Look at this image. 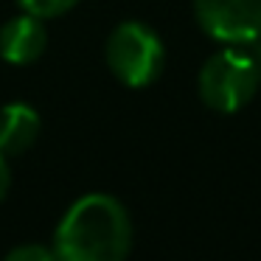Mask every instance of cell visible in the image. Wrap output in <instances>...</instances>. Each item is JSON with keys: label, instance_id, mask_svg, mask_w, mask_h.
Masks as SVG:
<instances>
[{"label": "cell", "instance_id": "3957f363", "mask_svg": "<svg viewBox=\"0 0 261 261\" xmlns=\"http://www.w3.org/2000/svg\"><path fill=\"white\" fill-rule=\"evenodd\" d=\"M110 73L126 87H146L163 73L166 48L163 40L146 23H121L104 45Z\"/></svg>", "mask_w": 261, "mask_h": 261}, {"label": "cell", "instance_id": "8992f818", "mask_svg": "<svg viewBox=\"0 0 261 261\" xmlns=\"http://www.w3.org/2000/svg\"><path fill=\"white\" fill-rule=\"evenodd\" d=\"M40 129V113L31 104L12 101L6 107H0V154L3 158L23 154L25 149L34 146Z\"/></svg>", "mask_w": 261, "mask_h": 261}, {"label": "cell", "instance_id": "7a4b0ae2", "mask_svg": "<svg viewBox=\"0 0 261 261\" xmlns=\"http://www.w3.org/2000/svg\"><path fill=\"white\" fill-rule=\"evenodd\" d=\"M261 85V76L250 51L239 45H227L222 51L211 54L199 70V98L214 113H239L255 98Z\"/></svg>", "mask_w": 261, "mask_h": 261}, {"label": "cell", "instance_id": "52a82bcc", "mask_svg": "<svg viewBox=\"0 0 261 261\" xmlns=\"http://www.w3.org/2000/svg\"><path fill=\"white\" fill-rule=\"evenodd\" d=\"M17 3L25 14H34L40 20H54L68 14L79 0H17Z\"/></svg>", "mask_w": 261, "mask_h": 261}, {"label": "cell", "instance_id": "6da1fadb", "mask_svg": "<svg viewBox=\"0 0 261 261\" xmlns=\"http://www.w3.org/2000/svg\"><path fill=\"white\" fill-rule=\"evenodd\" d=\"M51 247L57 261H126L132 219L110 194H85L59 219Z\"/></svg>", "mask_w": 261, "mask_h": 261}, {"label": "cell", "instance_id": "ba28073f", "mask_svg": "<svg viewBox=\"0 0 261 261\" xmlns=\"http://www.w3.org/2000/svg\"><path fill=\"white\" fill-rule=\"evenodd\" d=\"M3 261H57V253L54 247H45V244H20V247L9 250V255Z\"/></svg>", "mask_w": 261, "mask_h": 261}, {"label": "cell", "instance_id": "9c48e42d", "mask_svg": "<svg viewBox=\"0 0 261 261\" xmlns=\"http://www.w3.org/2000/svg\"><path fill=\"white\" fill-rule=\"evenodd\" d=\"M9 186H12V171H9V163H6V158L0 154V199L6 197Z\"/></svg>", "mask_w": 261, "mask_h": 261}, {"label": "cell", "instance_id": "277c9868", "mask_svg": "<svg viewBox=\"0 0 261 261\" xmlns=\"http://www.w3.org/2000/svg\"><path fill=\"white\" fill-rule=\"evenodd\" d=\"M194 17L225 45H250L261 37V0H194Z\"/></svg>", "mask_w": 261, "mask_h": 261}, {"label": "cell", "instance_id": "5b68a950", "mask_svg": "<svg viewBox=\"0 0 261 261\" xmlns=\"http://www.w3.org/2000/svg\"><path fill=\"white\" fill-rule=\"evenodd\" d=\"M48 45V31L40 17L20 14L0 29V57L12 65H31L42 57Z\"/></svg>", "mask_w": 261, "mask_h": 261}, {"label": "cell", "instance_id": "30bf717a", "mask_svg": "<svg viewBox=\"0 0 261 261\" xmlns=\"http://www.w3.org/2000/svg\"><path fill=\"white\" fill-rule=\"evenodd\" d=\"M250 45H253V51H250V57H253V62H255V70H258V76H261V37H258V40H253Z\"/></svg>", "mask_w": 261, "mask_h": 261}]
</instances>
